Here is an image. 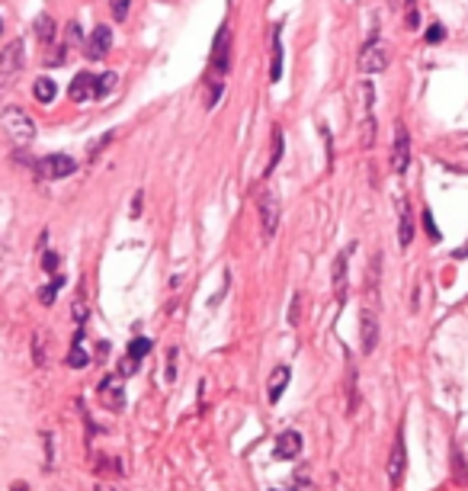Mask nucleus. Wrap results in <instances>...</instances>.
Listing matches in <instances>:
<instances>
[{
  "mask_svg": "<svg viewBox=\"0 0 468 491\" xmlns=\"http://www.w3.org/2000/svg\"><path fill=\"white\" fill-rule=\"evenodd\" d=\"M299 308H301V296L295 292V296H292V305H289V325H292V328H299V321H301V318H299Z\"/></svg>",
  "mask_w": 468,
  "mask_h": 491,
  "instance_id": "nucleus-32",
  "label": "nucleus"
},
{
  "mask_svg": "<svg viewBox=\"0 0 468 491\" xmlns=\"http://www.w3.org/2000/svg\"><path fill=\"white\" fill-rule=\"evenodd\" d=\"M35 170H39L42 177H49V180H61V177L74 174L77 164H74V158H67V154H51V158L39 161V164H35Z\"/></svg>",
  "mask_w": 468,
  "mask_h": 491,
  "instance_id": "nucleus-6",
  "label": "nucleus"
},
{
  "mask_svg": "<svg viewBox=\"0 0 468 491\" xmlns=\"http://www.w3.org/2000/svg\"><path fill=\"white\" fill-rule=\"evenodd\" d=\"M346 260H350V248L334 260V289H337L340 299H343V292H346Z\"/></svg>",
  "mask_w": 468,
  "mask_h": 491,
  "instance_id": "nucleus-18",
  "label": "nucleus"
},
{
  "mask_svg": "<svg viewBox=\"0 0 468 491\" xmlns=\"http://www.w3.org/2000/svg\"><path fill=\"white\" fill-rule=\"evenodd\" d=\"M295 491H315V488H311V485L305 482V478H299V488H295Z\"/></svg>",
  "mask_w": 468,
  "mask_h": 491,
  "instance_id": "nucleus-40",
  "label": "nucleus"
},
{
  "mask_svg": "<svg viewBox=\"0 0 468 491\" xmlns=\"http://www.w3.org/2000/svg\"><path fill=\"white\" fill-rule=\"evenodd\" d=\"M360 71L362 74H378V71H385L388 67V51L382 49V42L376 39V35H369V42H366V49L360 51Z\"/></svg>",
  "mask_w": 468,
  "mask_h": 491,
  "instance_id": "nucleus-3",
  "label": "nucleus"
},
{
  "mask_svg": "<svg viewBox=\"0 0 468 491\" xmlns=\"http://www.w3.org/2000/svg\"><path fill=\"white\" fill-rule=\"evenodd\" d=\"M0 33H3V19H0Z\"/></svg>",
  "mask_w": 468,
  "mask_h": 491,
  "instance_id": "nucleus-44",
  "label": "nucleus"
},
{
  "mask_svg": "<svg viewBox=\"0 0 468 491\" xmlns=\"http://www.w3.org/2000/svg\"><path fill=\"white\" fill-rule=\"evenodd\" d=\"M222 90H225V87H222V83H212V90L209 93H206V109H212V106H215V103H218V97H222Z\"/></svg>",
  "mask_w": 468,
  "mask_h": 491,
  "instance_id": "nucleus-34",
  "label": "nucleus"
},
{
  "mask_svg": "<svg viewBox=\"0 0 468 491\" xmlns=\"http://www.w3.org/2000/svg\"><path fill=\"white\" fill-rule=\"evenodd\" d=\"M456 257H459V260H462V257H468V244H465V248H459V250H456Z\"/></svg>",
  "mask_w": 468,
  "mask_h": 491,
  "instance_id": "nucleus-41",
  "label": "nucleus"
},
{
  "mask_svg": "<svg viewBox=\"0 0 468 491\" xmlns=\"http://www.w3.org/2000/svg\"><path fill=\"white\" fill-rule=\"evenodd\" d=\"M360 347L366 357L376 353V347H378V318L372 312H362L360 315Z\"/></svg>",
  "mask_w": 468,
  "mask_h": 491,
  "instance_id": "nucleus-10",
  "label": "nucleus"
},
{
  "mask_svg": "<svg viewBox=\"0 0 468 491\" xmlns=\"http://www.w3.org/2000/svg\"><path fill=\"white\" fill-rule=\"evenodd\" d=\"M404 26H408V29H417V26H420L417 0H408V7H404Z\"/></svg>",
  "mask_w": 468,
  "mask_h": 491,
  "instance_id": "nucleus-28",
  "label": "nucleus"
},
{
  "mask_svg": "<svg viewBox=\"0 0 468 491\" xmlns=\"http://www.w3.org/2000/svg\"><path fill=\"white\" fill-rule=\"evenodd\" d=\"M176 379V347H170L167 353V383H174Z\"/></svg>",
  "mask_w": 468,
  "mask_h": 491,
  "instance_id": "nucleus-35",
  "label": "nucleus"
},
{
  "mask_svg": "<svg viewBox=\"0 0 468 491\" xmlns=\"http://www.w3.org/2000/svg\"><path fill=\"white\" fill-rule=\"evenodd\" d=\"M93 90H97V77L90 74V71H81V74L71 81V100L74 103H84V100H90L93 97Z\"/></svg>",
  "mask_w": 468,
  "mask_h": 491,
  "instance_id": "nucleus-14",
  "label": "nucleus"
},
{
  "mask_svg": "<svg viewBox=\"0 0 468 491\" xmlns=\"http://www.w3.org/2000/svg\"><path fill=\"white\" fill-rule=\"evenodd\" d=\"M410 164V138H408V129L404 122L394 125V148H392V170L394 174H404Z\"/></svg>",
  "mask_w": 468,
  "mask_h": 491,
  "instance_id": "nucleus-5",
  "label": "nucleus"
},
{
  "mask_svg": "<svg viewBox=\"0 0 468 491\" xmlns=\"http://www.w3.org/2000/svg\"><path fill=\"white\" fill-rule=\"evenodd\" d=\"M84 315H87V305H84L81 299H77V302H74V318L81 321V325H84Z\"/></svg>",
  "mask_w": 468,
  "mask_h": 491,
  "instance_id": "nucleus-37",
  "label": "nucleus"
},
{
  "mask_svg": "<svg viewBox=\"0 0 468 491\" xmlns=\"http://www.w3.org/2000/svg\"><path fill=\"white\" fill-rule=\"evenodd\" d=\"M116 83H119V77L112 74V71H106V74H100V77H97V90H93V97H100V100H103V97H109V93H112V87H116Z\"/></svg>",
  "mask_w": 468,
  "mask_h": 491,
  "instance_id": "nucleus-24",
  "label": "nucleus"
},
{
  "mask_svg": "<svg viewBox=\"0 0 468 491\" xmlns=\"http://www.w3.org/2000/svg\"><path fill=\"white\" fill-rule=\"evenodd\" d=\"M81 42H84V29H81V23H77V19H71V23L65 26V42H61V45L71 51V49H77Z\"/></svg>",
  "mask_w": 468,
  "mask_h": 491,
  "instance_id": "nucleus-23",
  "label": "nucleus"
},
{
  "mask_svg": "<svg viewBox=\"0 0 468 491\" xmlns=\"http://www.w3.org/2000/svg\"><path fill=\"white\" fill-rule=\"evenodd\" d=\"M55 93H58V87H55V81H49V77H39V81L33 83V97L42 103V106L55 100Z\"/></svg>",
  "mask_w": 468,
  "mask_h": 491,
  "instance_id": "nucleus-19",
  "label": "nucleus"
},
{
  "mask_svg": "<svg viewBox=\"0 0 468 491\" xmlns=\"http://www.w3.org/2000/svg\"><path fill=\"white\" fill-rule=\"evenodd\" d=\"M7 83H10V77L0 71V97H3V90H7Z\"/></svg>",
  "mask_w": 468,
  "mask_h": 491,
  "instance_id": "nucleus-39",
  "label": "nucleus"
},
{
  "mask_svg": "<svg viewBox=\"0 0 468 491\" xmlns=\"http://www.w3.org/2000/svg\"><path fill=\"white\" fill-rule=\"evenodd\" d=\"M109 10H112V19L122 23L128 17V10H132V0H109Z\"/></svg>",
  "mask_w": 468,
  "mask_h": 491,
  "instance_id": "nucleus-29",
  "label": "nucleus"
},
{
  "mask_svg": "<svg viewBox=\"0 0 468 491\" xmlns=\"http://www.w3.org/2000/svg\"><path fill=\"white\" fill-rule=\"evenodd\" d=\"M283 77V39H279V29L273 35V65H269V81H279Z\"/></svg>",
  "mask_w": 468,
  "mask_h": 491,
  "instance_id": "nucleus-22",
  "label": "nucleus"
},
{
  "mask_svg": "<svg viewBox=\"0 0 468 491\" xmlns=\"http://www.w3.org/2000/svg\"><path fill=\"white\" fill-rule=\"evenodd\" d=\"M138 212H142V193L135 196V202H132V218H138Z\"/></svg>",
  "mask_w": 468,
  "mask_h": 491,
  "instance_id": "nucleus-38",
  "label": "nucleus"
},
{
  "mask_svg": "<svg viewBox=\"0 0 468 491\" xmlns=\"http://www.w3.org/2000/svg\"><path fill=\"white\" fill-rule=\"evenodd\" d=\"M424 228H426V234H430V241H440V228H436L430 209H424Z\"/></svg>",
  "mask_w": 468,
  "mask_h": 491,
  "instance_id": "nucleus-31",
  "label": "nucleus"
},
{
  "mask_svg": "<svg viewBox=\"0 0 468 491\" xmlns=\"http://www.w3.org/2000/svg\"><path fill=\"white\" fill-rule=\"evenodd\" d=\"M45 347H49V331H35V337H33V360H35V367H39V369L49 367V360H45Z\"/></svg>",
  "mask_w": 468,
  "mask_h": 491,
  "instance_id": "nucleus-21",
  "label": "nucleus"
},
{
  "mask_svg": "<svg viewBox=\"0 0 468 491\" xmlns=\"http://www.w3.org/2000/svg\"><path fill=\"white\" fill-rule=\"evenodd\" d=\"M58 264H61V257L55 254V250H49V254L42 257V270H45V273H55V270H58Z\"/></svg>",
  "mask_w": 468,
  "mask_h": 491,
  "instance_id": "nucleus-33",
  "label": "nucleus"
},
{
  "mask_svg": "<svg viewBox=\"0 0 468 491\" xmlns=\"http://www.w3.org/2000/svg\"><path fill=\"white\" fill-rule=\"evenodd\" d=\"M289 379H292V369H289V367H276L273 373H269V383H267L269 405H276V401L283 399V392H285V385H289Z\"/></svg>",
  "mask_w": 468,
  "mask_h": 491,
  "instance_id": "nucleus-13",
  "label": "nucleus"
},
{
  "mask_svg": "<svg viewBox=\"0 0 468 491\" xmlns=\"http://www.w3.org/2000/svg\"><path fill=\"white\" fill-rule=\"evenodd\" d=\"M148 350H151L148 337H135V341L128 344V357H132V360H144V357H148Z\"/></svg>",
  "mask_w": 468,
  "mask_h": 491,
  "instance_id": "nucleus-26",
  "label": "nucleus"
},
{
  "mask_svg": "<svg viewBox=\"0 0 468 491\" xmlns=\"http://www.w3.org/2000/svg\"><path fill=\"white\" fill-rule=\"evenodd\" d=\"M13 491H26V485H23V482H17V485H13Z\"/></svg>",
  "mask_w": 468,
  "mask_h": 491,
  "instance_id": "nucleus-43",
  "label": "nucleus"
},
{
  "mask_svg": "<svg viewBox=\"0 0 468 491\" xmlns=\"http://www.w3.org/2000/svg\"><path fill=\"white\" fill-rule=\"evenodd\" d=\"M0 129H3L17 145H29L35 138V122L29 119V113H23L19 106H10L0 113Z\"/></svg>",
  "mask_w": 468,
  "mask_h": 491,
  "instance_id": "nucleus-1",
  "label": "nucleus"
},
{
  "mask_svg": "<svg viewBox=\"0 0 468 491\" xmlns=\"http://www.w3.org/2000/svg\"><path fill=\"white\" fill-rule=\"evenodd\" d=\"M398 209H401V225H398V244H401V248H410V241H414V212H410L408 200H398Z\"/></svg>",
  "mask_w": 468,
  "mask_h": 491,
  "instance_id": "nucleus-15",
  "label": "nucleus"
},
{
  "mask_svg": "<svg viewBox=\"0 0 468 491\" xmlns=\"http://www.w3.org/2000/svg\"><path fill=\"white\" fill-rule=\"evenodd\" d=\"M404 466H408V450H404V430H398L392 446V456H388V482L398 488L404 478Z\"/></svg>",
  "mask_w": 468,
  "mask_h": 491,
  "instance_id": "nucleus-7",
  "label": "nucleus"
},
{
  "mask_svg": "<svg viewBox=\"0 0 468 491\" xmlns=\"http://www.w3.org/2000/svg\"><path fill=\"white\" fill-rule=\"evenodd\" d=\"M97 491H116V488H112V485H103V482H100V485H97Z\"/></svg>",
  "mask_w": 468,
  "mask_h": 491,
  "instance_id": "nucleus-42",
  "label": "nucleus"
},
{
  "mask_svg": "<svg viewBox=\"0 0 468 491\" xmlns=\"http://www.w3.org/2000/svg\"><path fill=\"white\" fill-rule=\"evenodd\" d=\"M279 161H283V129H279V125H273V151H269V164H267V170H263V174H273V170H276L279 167Z\"/></svg>",
  "mask_w": 468,
  "mask_h": 491,
  "instance_id": "nucleus-20",
  "label": "nucleus"
},
{
  "mask_svg": "<svg viewBox=\"0 0 468 491\" xmlns=\"http://www.w3.org/2000/svg\"><path fill=\"white\" fill-rule=\"evenodd\" d=\"M138 363H142V360H132V357H126V363H122V373H126V376L138 373Z\"/></svg>",
  "mask_w": 468,
  "mask_h": 491,
  "instance_id": "nucleus-36",
  "label": "nucleus"
},
{
  "mask_svg": "<svg viewBox=\"0 0 468 491\" xmlns=\"http://www.w3.org/2000/svg\"><path fill=\"white\" fill-rule=\"evenodd\" d=\"M276 459H295L301 453V433L299 430H283L276 437Z\"/></svg>",
  "mask_w": 468,
  "mask_h": 491,
  "instance_id": "nucleus-12",
  "label": "nucleus"
},
{
  "mask_svg": "<svg viewBox=\"0 0 468 491\" xmlns=\"http://www.w3.org/2000/svg\"><path fill=\"white\" fill-rule=\"evenodd\" d=\"M87 363H90V353L84 350V331H77L74 344H71V350H67V367H71V369H84Z\"/></svg>",
  "mask_w": 468,
  "mask_h": 491,
  "instance_id": "nucleus-16",
  "label": "nucleus"
},
{
  "mask_svg": "<svg viewBox=\"0 0 468 491\" xmlns=\"http://www.w3.org/2000/svg\"><path fill=\"white\" fill-rule=\"evenodd\" d=\"M279 216H283V202H279L276 193H263L260 196V228H263V238H273L279 228Z\"/></svg>",
  "mask_w": 468,
  "mask_h": 491,
  "instance_id": "nucleus-2",
  "label": "nucleus"
},
{
  "mask_svg": "<svg viewBox=\"0 0 468 491\" xmlns=\"http://www.w3.org/2000/svg\"><path fill=\"white\" fill-rule=\"evenodd\" d=\"M61 286H65V276H55V283H49V286H42V289H39V302H42V305H51V302L58 299Z\"/></svg>",
  "mask_w": 468,
  "mask_h": 491,
  "instance_id": "nucleus-25",
  "label": "nucleus"
},
{
  "mask_svg": "<svg viewBox=\"0 0 468 491\" xmlns=\"http://www.w3.org/2000/svg\"><path fill=\"white\" fill-rule=\"evenodd\" d=\"M109 49H112V33H109L106 26H97L93 35H87V42H84V55L90 61H100V58H106Z\"/></svg>",
  "mask_w": 468,
  "mask_h": 491,
  "instance_id": "nucleus-8",
  "label": "nucleus"
},
{
  "mask_svg": "<svg viewBox=\"0 0 468 491\" xmlns=\"http://www.w3.org/2000/svg\"><path fill=\"white\" fill-rule=\"evenodd\" d=\"M100 401L103 408L109 411H122L126 408V385H122V373H109L100 383Z\"/></svg>",
  "mask_w": 468,
  "mask_h": 491,
  "instance_id": "nucleus-4",
  "label": "nucleus"
},
{
  "mask_svg": "<svg viewBox=\"0 0 468 491\" xmlns=\"http://www.w3.org/2000/svg\"><path fill=\"white\" fill-rule=\"evenodd\" d=\"M376 145V119H372V113H366V125H362V148H372Z\"/></svg>",
  "mask_w": 468,
  "mask_h": 491,
  "instance_id": "nucleus-27",
  "label": "nucleus"
},
{
  "mask_svg": "<svg viewBox=\"0 0 468 491\" xmlns=\"http://www.w3.org/2000/svg\"><path fill=\"white\" fill-rule=\"evenodd\" d=\"M209 71L215 77H222L228 71V26H222L215 35V45H212V55H209Z\"/></svg>",
  "mask_w": 468,
  "mask_h": 491,
  "instance_id": "nucleus-9",
  "label": "nucleus"
},
{
  "mask_svg": "<svg viewBox=\"0 0 468 491\" xmlns=\"http://www.w3.org/2000/svg\"><path fill=\"white\" fill-rule=\"evenodd\" d=\"M0 71H3L7 77H13V74L23 71V42L19 39H13V42L3 45V51H0Z\"/></svg>",
  "mask_w": 468,
  "mask_h": 491,
  "instance_id": "nucleus-11",
  "label": "nucleus"
},
{
  "mask_svg": "<svg viewBox=\"0 0 468 491\" xmlns=\"http://www.w3.org/2000/svg\"><path fill=\"white\" fill-rule=\"evenodd\" d=\"M443 39H446V26L443 23H433L430 29H426V42H430V45H440Z\"/></svg>",
  "mask_w": 468,
  "mask_h": 491,
  "instance_id": "nucleus-30",
  "label": "nucleus"
},
{
  "mask_svg": "<svg viewBox=\"0 0 468 491\" xmlns=\"http://www.w3.org/2000/svg\"><path fill=\"white\" fill-rule=\"evenodd\" d=\"M35 35H39V42L42 45H51V42L58 39V29H55V19L49 17V13H42V17H35Z\"/></svg>",
  "mask_w": 468,
  "mask_h": 491,
  "instance_id": "nucleus-17",
  "label": "nucleus"
}]
</instances>
